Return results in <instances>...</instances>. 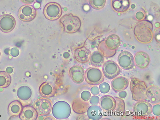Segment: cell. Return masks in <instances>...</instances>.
I'll return each mask as SVG.
<instances>
[{"label": "cell", "mask_w": 160, "mask_h": 120, "mask_svg": "<svg viewBox=\"0 0 160 120\" xmlns=\"http://www.w3.org/2000/svg\"><path fill=\"white\" fill-rule=\"evenodd\" d=\"M152 23L148 20H142L138 22L134 29V33L137 41L143 44H148L153 39Z\"/></svg>", "instance_id": "6da1fadb"}, {"label": "cell", "mask_w": 160, "mask_h": 120, "mask_svg": "<svg viewBox=\"0 0 160 120\" xmlns=\"http://www.w3.org/2000/svg\"><path fill=\"white\" fill-rule=\"evenodd\" d=\"M59 23L62 26L64 32L68 34L78 32L81 29L82 25L81 19L72 14L62 16L59 20Z\"/></svg>", "instance_id": "7a4b0ae2"}, {"label": "cell", "mask_w": 160, "mask_h": 120, "mask_svg": "<svg viewBox=\"0 0 160 120\" xmlns=\"http://www.w3.org/2000/svg\"><path fill=\"white\" fill-rule=\"evenodd\" d=\"M130 89L133 100L136 102L146 101L148 87L144 82L136 78H132L130 82Z\"/></svg>", "instance_id": "3957f363"}, {"label": "cell", "mask_w": 160, "mask_h": 120, "mask_svg": "<svg viewBox=\"0 0 160 120\" xmlns=\"http://www.w3.org/2000/svg\"><path fill=\"white\" fill-rule=\"evenodd\" d=\"M104 79L102 71L98 68L92 67L85 72V81L90 85H99L104 82Z\"/></svg>", "instance_id": "277c9868"}, {"label": "cell", "mask_w": 160, "mask_h": 120, "mask_svg": "<svg viewBox=\"0 0 160 120\" xmlns=\"http://www.w3.org/2000/svg\"><path fill=\"white\" fill-rule=\"evenodd\" d=\"M52 111L53 116L58 119L68 118L71 113L70 105L67 102L63 101L56 102L53 106Z\"/></svg>", "instance_id": "5b68a950"}, {"label": "cell", "mask_w": 160, "mask_h": 120, "mask_svg": "<svg viewBox=\"0 0 160 120\" xmlns=\"http://www.w3.org/2000/svg\"><path fill=\"white\" fill-rule=\"evenodd\" d=\"M61 6L56 2H50L47 4L43 9L45 18L50 21H55L60 18L62 14Z\"/></svg>", "instance_id": "8992f818"}, {"label": "cell", "mask_w": 160, "mask_h": 120, "mask_svg": "<svg viewBox=\"0 0 160 120\" xmlns=\"http://www.w3.org/2000/svg\"><path fill=\"white\" fill-rule=\"evenodd\" d=\"M102 66V72L104 77L109 80H112L118 77L122 71L119 66L112 60L105 61Z\"/></svg>", "instance_id": "52a82bcc"}, {"label": "cell", "mask_w": 160, "mask_h": 120, "mask_svg": "<svg viewBox=\"0 0 160 120\" xmlns=\"http://www.w3.org/2000/svg\"><path fill=\"white\" fill-rule=\"evenodd\" d=\"M32 106L36 110L38 116H48L51 112L52 104L50 99L42 98L36 100Z\"/></svg>", "instance_id": "ba28073f"}, {"label": "cell", "mask_w": 160, "mask_h": 120, "mask_svg": "<svg viewBox=\"0 0 160 120\" xmlns=\"http://www.w3.org/2000/svg\"><path fill=\"white\" fill-rule=\"evenodd\" d=\"M38 14L37 10L32 5H24L20 8L18 11V16L21 21L30 22L35 19Z\"/></svg>", "instance_id": "9c48e42d"}, {"label": "cell", "mask_w": 160, "mask_h": 120, "mask_svg": "<svg viewBox=\"0 0 160 120\" xmlns=\"http://www.w3.org/2000/svg\"><path fill=\"white\" fill-rule=\"evenodd\" d=\"M118 62L120 68L125 70H129L134 68V57L129 51H124L120 53Z\"/></svg>", "instance_id": "30bf717a"}, {"label": "cell", "mask_w": 160, "mask_h": 120, "mask_svg": "<svg viewBox=\"0 0 160 120\" xmlns=\"http://www.w3.org/2000/svg\"><path fill=\"white\" fill-rule=\"evenodd\" d=\"M152 106L146 100L137 102L134 106L133 110L136 117L143 118L149 116L152 112Z\"/></svg>", "instance_id": "8fae6325"}, {"label": "cell", "mask_w": 160, "mask_h": 120, "mask_svg": "<svg viewBox=\"0 0 160 120\" xmlns=\"http://www.w3.org/2000/svg\"><path fill=\"white\" fill-rule=\"evenodd\" d=\"M16 24L14 17L9 14H4L0 16V30L2 32L9 33L14 29Z\"/></svg>", "instance_id": "7c38bea8"}, {"label": "cell", "mask_w": 160, "mask_h": 120, "mask_svg": "<svg viewBox=\"0 0 160 120\" xmlns=\"http://www.w3.org/2000/svg\"><path fill=\"white\" fill-rule=\"evenodd\" d=\"M85 72L82 66L74 65L70 69L69 76L72 81L75 84H81L85 80Z\"/></svg>", "instance_id": "4fadbf2b"}, {"label": "cell", "mask_w": 160, "mask_h": 120, "mask_svg": "<svg viewBox=\"0 0 160 120\" xmlns=\"http://www.w3.org/2000/svg\"><path fill=\"white\" fill-rule=\"evenodd\" d=\"M146 101L153 105L160 104V88L159 87L153 85L148 88L146 91Z\"/></svg>", "instance_id": "5bb4252c"}, {"label": "cell", "mask_w": 160, "mask_h": 120, "mask_svg": "<svg viewBox=\"0 0 160 120\" xmlns=\"http://www.w3.org/2000/svg\"><path fill=\"white\" fill-rule=\"evenodd\" d=\"M99 103V106L103 111L111 113L115 109L116 105L114 98L110 95L102 97Z\"/></svg>", "instance_id": "9a60e30c"}, {"label": "cell", "mask_w": 160, "mask_h": 120, "mask_svg": "<svg viewBox=\"0 0 160 120\" xmlns=\"http://www.w3.org/2000/svg\"><path fill=\"white\" fill-rule=\"evenodd\" d=\"M91 52L85 46L76 48L74 52V58L78 62L85 63L89 61Z\"/></svg>", "instance_id": "2e32d148"}, {"label": "cell", "mask_w": 160, "mask_h": 120, "mask_svg": "<svg viewBox=\"0 0 160 120\" xmlns=\"http://www.w3.org/2000/svg\"><path fill=\"white\" fill-rule=\"evenodd\" d=\"M136 65L141 69H144L149 66L150 62V57L147 53L144 51L137 52L134 56Z\"/></svg>", "instance_id": "e0dca14e"}, {"label": "cell", "mask_w": 160, "mask_h": 120, "mask_svg": "<svg viewBox=\"0 0 160 120\" xmlns=\"http://www.w3.org/2000/svg\"><path fill=\"white\" fill-rule=\"evenodd\" d=\"M129 84L128 80L126 78L123 76H118L112 79L111 86L113 90L117 93L126 89Z\"/></svg>", "instance_id": "ac0fdd59"}, {"label": "cell", "mask_w": 160, "mask_h": 120, "mask_svg": "<svg viewBox=\"0 0 160 120\" xmlns=\"http://www.w3.org/2000/svg\"><path fill=\"white\" fill-rule=\"evenodd\" d=\"M72 105L74 112L78 114H83L87 112L90 106V103L88 101H85L78 98L73 100Z\"/></svg>", "instance_id": "d6986e66"}, {"label": "cell", "mask_w": 160, "mask_h": 120, "mask_svg": "<svg viewBox=\"0 0 160 120\" xmlns=\"http://www.w3.org/2000/svg\"><path fill=\"white\" fill-rule=\"evenodd\" d=\"M111 6L112 9L118 13H124L129 9L130 0H112Z\"/></svg>", "instance_id": "ffe728a7"}, {"label": "cell", "mask_w": 160, "mask_h": 120, "mask_svg": "<svg viewBox=\"0 0 160 120\" xmlns=\"http://www.w3.org/2000/svg\"><path fill=\"white\" fill-rule=\"evenodd\" d=\"M38 117L36 110L32 106H26L23 108L22 111L19 116L22 120H35Z\"/></svg>", "instance_id": "44dd1931"}, {"label": "cell", "mask_w": 160, "mask_h": 120, "mask_svg": "<svg viewBox=\"0 0 160 120\" xmlns=\"http://www.w3.org/2000/svg\"><path fill=\"white\" fill-rule=\"evenodd\" d=\"M56 92L54 86L47 82L42 83L39 88V94L44 98H50L54 96Z\"/></svg>", "instance_id": "7402d4cb"}, {"label": "cell", "mask_w": 160, "mask_h": 120, "mask_svg": "<svg viewBox=\"0 0 160 120\" xmlns=\"http://www.w3.org/2000/svg\"><path fill=\"white\" fill-rule=\"evenodd\" d=\"M106 47L111 50H117L121 44V39L117 35L112 34L103 40Z\"/></svg>", "instance_id": "603a6c76"}, {"label": "cell", "mask_w": 160, "mask_h": 120, "mask_svg": "<svg viewBox=\"0 0 160 120\" xmlns=\"http://www.w3.org/2000/svg\"><path fill=\"white\" fill-rule=\"evenodd\" d=\"M87 112V116L90 120H100L103 115V110L98 105L89 106Z\"/></svg>", "instance_id": "cb8c5ba5"}, {"label": "cell", "mask_w": 160, "mask_h": 120, "mask_svg": "<svg viewBox=\"0 0 160 120\" xmlns=\"http://www.w3.org/2000/svg\"><path fill=\"white\" fill-rule=\"evenodd\" d=\"M89 61L92 67L100 68L105 62L104 57L101 52L98 50L96 51L91 54Z\"/></svg>", "instance_id": "d4e9b609"}, {"label": "cell", "mask_w": 160, "mask_h": 120, "mask_svg": "<svg viewBox=\"0 0 160 120\" xmlns=\"http://www.w3.org/2000/svg\"><path fill=\"white\" fill-rule=\"evenodd\" d=\"M23 106L18 100L13 101L10 103L8 107V112L11 117H18L21 114Z\"/></svg>", "instance_id": "484cf974"}, {"label": "cell", "mask_w": 160, "mask_h": 120, "mask_svg": "<svg viewBox=\"0 0 160 120\" xmlns=\"http://www.w3.org/2000/svg\"><path fill=\"white\" fill-rule=\"evenodd\" d=\"M17 95L18 98L23 101L29 100L32 96V91L31 88L27 86H22L18 89Z\"/></svg>", "instance_id": "4316f807"}, {"label": "cell", "mask_w": 160, "mask_h": 120, "mask_svg": "<svg viewBox=\"0 0 160 120\" xmlns=\"http://www.w3.org/2000/svg\"><path fill=\"white\" fill-rule=\"evenodd\" d=\"M116 102V105L114 110L112 112L114 116H123L125 112V104L124 100L122 98L118 97H114Z\"/></svg>", "instance_id": "83f0119b"}, {"label": "cell", "mask_w": 160, "mask_h": 120, "mask_svg": "<svg viewBox=\"0 0 160 120\" xmlns=\"http://www.w3.org/2000/svg\"><path fill=\"white\" fill-rule=\"evenodd\" d=\"M98 50L102 53L104 57L107 58H111L114 57L117 52V50H111L107 48L104 44L103 40L99 43L98 47Z\"/></svg>", "instance_id": "f1b7e54d"}, {"label": "cell", "mask_w": 160, "mask_h": 120, "mask_svg": "<svg viewBox=\"0 0 160 120\" xmlns=\"http://www.w3.org/2000/svg\"><path fill=\"white\" fill-rule=\"evenodd\" d=\"M11 81V77L9 74L5 71H0V87L4 88L8 87Z\"/></svg>", "instance_id": "f546056e"}, {"label": "cell", "mask_w": 160, "mask_h": 120, "mask_svg": "<svg viewBox=\"0 0 160 120\" xmlns=\"http://www.w3.org/2000/svg\"><path fill=\"white\" fill-rule=\"evenodd\" d=\"M106 0H88L89 3L93 9L100 10L105 7Z\"/></svg>", "instance_id": "4dcf8cb0"}, {"label": "cell", "mask_w": 160, "mask_h": 120, "mask_svg": "<svg viewBox=\"0 0 160 120\" xmlns=\"http://www.w3.org/2000/svg\"><path fill=\"white\" fill-rule=\"evenodd\" d=\"M100 92L102 94H106L108 93L110 89L109 85L106 82H102L101 83L99 86Z\"/></svg>", "instance_id": "1f68e13d"}, {"label": "cell", "mask_w": 160, "mask_h": 120, "mask_svg": "<svg viewBox=\"0 0 160 120\" xmlns=\"http://www.w3.org/2000/svg\"><path fill=\"white\" fill-rule=\"evenodd\" d=\"M91 94L89 91L85 90L83 91L81 94V98L83 101H88L90 99Z\"/></svg>", "instance_id": "d6a6232c"}, {"label": "cell", "mask_w": 160, "mask_h": 120, "mask_svg": "<svg viewBox=\"0 0 160 120\" xmlns=\"http://www.w3.org/2000/svg\"><path fill=\"white\" fill-rule=\"evenodd\" d=\"M152 108V112L153 114L156 116H160V104H156Z\"/></svg>", "instance_id": "836d02e7"}, {"label": "cell", "mask_w": 160, "mask_h": 120, "mask_svg": "<svg viewBox=\"0 0 160 120\" xmlns=\"http://www.w3.org/2000/svg\"><path fill=\"white\" fill-rule=\"evenodd\" d=\"M90 99V103L92 105H98L100 99L98 96H93Z\"/></svg>", "instance_id": "e575fe53"}, {"label": "cell", "mask_w": 160, "mask_h": 120, "mask_svg": "<svg viewBox=\"0 0 160 120\" xmlns=\"http://www.w3.org/2000/svg\"><path fill=\"white\" fill-rule=\"evenodd\" d=\"M135 16L138 20L141 21L143 20L145 18V15L144 12L140 11L136 13Z\"/></svg>", "instance_id": "d590c367"}, {"label": "cell", "mask_w": 160, "mask_h": 120, "mask_svg": "<svg viewBox=\"0 0 160 120\" xmlns=\"http://www.w3.org/2000/svg\"><path fill=\"white\" fill-rule=\"evenodd\" d=\"M19 51L17 48H12L10 51V55L13 57H17L19 54Z\"/></svg>", "instance_id": "8d00e7d4"}, {"label": "cell", "mask_w": 160, "mask_h": 120, "mask_svg": "<svg viewBox=\"0 0 160 120\" xmlns=\"http://www.w3.org/2000/svg\"><path fill=\"white\" fill-rule=\"evenodd\" d=\"M90 90L93 95H97L99 94L100 90L97 87H92Z\"/></svg>", "instance_id": "74e56055"}, {"label": "cell", "mask_w": 160, "mask_h": 120, "mask_svg": "<svg viewBox=\"0 0 160 120\" xmlns=\"http://www.w3.org/2000/svg\"><path fill=\"white\" fill-rule=\"evenodd\" d=\"M23 3L26 4H31L35 2L36 0H20Z\"/></svg>", "instance_id": "f35d334b"}, {"label": "cell", "mask_w": 160, "mask_h": 120, "mask_svg": "<svg viewBox=\"0 0 160 120\" xmlns=\"http://www.w3.org/2000/svg\"><path fill=\"white\" fill-rule=\"evenodd\" d=\"M118 95L120 98L122 99L124 98H125L127 96V93L125 91H123L119 92Z\"/></svg>", "instance_id": "ab89813d"}, {"label": "cell", "mask_w": 160, "mask_h": 120, "mask_svg": "<svg viewBox=\"0 0 160 120\" xmlns=\"http://www.w3.org/2000/svg\"><path fill=\"white\" fill-rule=\"evenodd\" d=\"M158 33H157L156 32V34L155 35L156 41L158 43H160V28L159 29Z\"/></svg>", "instance_id": "60d3db41"}, {"label": "cell", "mask_w": 160, "mask_h": 120, "mask_svg": "<svg viewBox=\"0 0 160 120\" xmlns=\"http://www.w3.org/2000/svg\"><path fill=\"white\" fill-rule=\"evenodd\" d=\"M13 70L12 69L11 67L8 68L6 69L7 72L9 74H11L13 72Z\"/></svg>", "instance_id": "b9f144b4"}, {"label": "cell", "mask_w": 160, "mask_h": 120, "mask_svg": "<svg viewBox=\"0 0 160 120\" xmlns=\"http://www.w3.org/2000/svg\"><path fill=\"white\" fill-rule=\"evenodd\" d=\"M1 52L0 51V57H1Z\"/></svg>", "instance_id": "7bdbcfd3"}]
</instances>
